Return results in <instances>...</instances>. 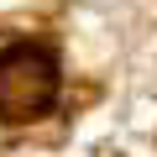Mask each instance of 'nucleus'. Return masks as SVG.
Masks as SVG:
<instances>
[{"instance_id": "f257e3e1", "label": "nucleus", "mask_w": 157, "mask_h": 157, "mask_svg": "<svg viewBox=\"0 0 157 157\" xmlns=\"http://www.w3.org/2000/svg\"><path fill=\"white\" fill-rule=\"evenodd\" d=\"M58 100V58L47 47L0 52V121H32Z\"/></svg>"}]
</instances>
